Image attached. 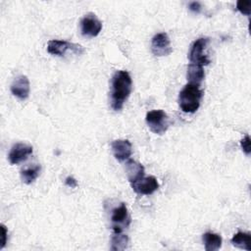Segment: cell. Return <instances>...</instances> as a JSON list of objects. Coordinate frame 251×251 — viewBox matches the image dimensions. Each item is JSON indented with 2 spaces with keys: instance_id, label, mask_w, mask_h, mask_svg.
<instances>
[{
  "instance_id": "cell-1",
  "label": "cell",
  "mask_w": 251,
  "mask_h": 251,
  "mask_svg": "<svg viewBox=\"0 0 251 251\" xmlns=\"http://www.w3.org/2000/svg\"><path fill=\"white\" fill-rule=\"evenodd\" d=\"M132 80L126 71H117L111 80V107L115 111H120L130 95Z\"/></svg>"
},
{
  "instance_id": "cell-2",
  "label": "cell",
  "mask_w": 251,
  "mask_h": 251,
  "mask_svg": "<svg viewBox=\"0 0 251 251\" xmlns=\"http://www.w3.org/2000/svg\"><path fill=\"white\" fill-rule=\"evenodd\" d=\"M202 96L199 85L187 83L178 94V105L184 113H195L200 107Z\"/></svg>"
},
{
  "instance_id": "cell-3",
  "label": "cell",
  "mask_w": 251,
  "mask_h": 251,
  "mask_svg": "<svg viewBox=\"0 0 251 251\" xmlns=\"http://www.w3.org/2000/svg\"><path fill=\"white\" fill-rule=\"evenodd\" d=\"M145 121L150 130L156 134H164L169 127V118L163 110L148 112Z\"/></svg>"
},
{
  "instance_id": "cell-4",
  "label": "cell",
  "mask_w": 251,
  "mask_h": 251,
  "mask_svg": "<svg viewBox=\"0 0 251 251\" xmlns=\"http://www.w3.org/2000/svg\"><path fill=\"white\" fill-rule=\"evenodd\" d=\"M208 42H209L208 37H199L191 44L190 50L188 53V58L190 63L197 64L202 67L210 64V59L204 53V50Z\"/></svg>"
},
{
  "instance_id": "cell-5",
  "label": "cell",
  "mask_w": 251,
  "mask_h": 251,
  "mask_svg": "<svg viewBox=\"0 0 251 251\" xmlns=\"http://www.w3.org/2000/svg\"><path fill=\"white\" fill-rule=\"evenodd\" d=\"M68 50H72L77 55H80L84 52V48L75 43L69 42L67 40H58V39H52L48 41L47 44V51L48 53L55 55V56H63Z\"/></svg>"
},
{
  "instance_id": "cell-6",
  "label": "cell",
  "mask_w": 251,
  "mask_h": 251,
  "mask_svg": "<svg viewBox=\"0 0 251 251\" xmlns=\"http://www.w3.org/2000/svg\"><path fill=\"white\" fill-rule=\"evenodd\" d=\"M111 222L113 231H123L125 227H127L129 226L130 217L125 203H121L120 206L112 210Z\"/></svg>"
},
{
  "instance_id": "cell-7",
  "label": "cell",
  "mask_w": 251,
  "mask_h": 251,
  "mask_svg": "<svg viewBox=\"0 0 251 251\" xmlns=\"http://www.w3.org/2000/svg\"><path fill=\"white\" fill-rule=\"evenodd\" d=\"M102 29V23L93 13L86 14L80 21L81 34L88 37L97 36Z\"/></svg>"
},
{
  "instance_id": "cell-8",
  "label": "cell",
  "mask_w": 251,
  "mask_h": 251,
  "mask_svg": "<svg viewBox=\"0 0 251 251\" xmlns=\"http://www.w3.org/2000/svg\"><path fill=\"white\" fill-rule=\"evenodd\" d=\"M151 51L155 56H168L173 52L171 40L166 32L155 34L151 40Z\"/></svg>"
},
{
  "instance_id": "cell-9",
  "label": "cell",
  "mask_w": 251,
  "mask_h": 251,
  "mask_svg": "<svg viewBox=\"0 0 251 251\" xmlns=\"http://www.w3.org/2000/svg\"><path fill=\"white\" fill-rule=\"evenodd\" d=\"M32 153V146L25 143H16L12 146L8 158L12 165L20 164L27 159Z\"/></svg>"
},
{
  "instance_id": "cell-10",
  "label": "cell",
  "mask_w": 251,
  "mask_h": 251,
  "mask_svg": "<svg viewBox=\"0 0 251 251\" xmlns=\"http://www.w3.org/2000/svg\"><path fill=\"white\" fill-rule=\"evenodd\" d=\"M132 189L142 195H150L154 193L159 188V183L157 181V178L153 176H149L146 177H142L138 181L131 183Z\"/></svg>"
},
{
  "instance_id": "cell-11",
  "label": "cell",
  "mask_w": 251,
  "mask_h": 251,
  "mask_svg": "<svg viewBox=\"0 0 251 251\" xmlns=\"http://www.w3.org/2000/svg\"><path fill=\"white\" fill-rule=\"evenodd\" d=\"M112 151L119 162L128 160L132 153V146L127 139H116L111 143Z\"/></svg>"
},
{
  "instance_id": "cell-12",
  "label": "cell",
  "mask_w": 251,
  "mask_h": 251,
  "mask_svg": "<svg viewBox=\"0 0 251 251\" xmlns=\"http://www.w3.org/2000/svg\"><path fill=\"white\" fill-rule=\"evenodd\" d=\"M30 90L29 80L26 75H21L17 76L11 84V92L21 100H25L28 97Z\"/></svg>"
},
{
  "instance_id": "cell-13",
  "label": "cell",
  "mask_w": 251,
  "mask_h": 251,
  "mask_svg": "<svg viewBox=\"0 0 251 251\" xmlns=\"http://www.w3.org/2000/svg\"><path fill=\"white\" fill-rule=\"evenodd\" d=\"M126 175H127V178L128 181L131 183H134L136 181H138L139 179H141L142 177H144V174H145V170L144 167L134 161V160H128L126 164Z\"/></svg>"
},
{
  "instance_id": "cell-14",
  "label": "cell",
  "mask_w": 251,
  "mask_h": 251,
  "mask_svg": "<svg viewBox=\"0 0 251 251\" xmlns=\"http://www.w3.org/2000/svg\"><path fill=\"white\" fill-rule=\"evenodd\" d=\"M186 76H187V80L189 81L188 83L200 85L201 81L204 79V76H205L203 67L200 65H197V64L190 63L187 66Z\"/></svg>"
},
{
  "instance_id": "cell-15",
  "label": "cell",
  "mask_w": 251,
  "mask_h": 251,
  "mask_svg": "<svg viewBox=\"0 0 251 251\" xmlns=\"http://www.w3.org/2000/svg\"><path fill=\"white\" fill-rule=\"evenodd\" d=\"M202 240L204 242L206 251H217L222 246V236L218 233L207 231L202 235Z\"/></svg>"
},
{
  "instance_id": "cell-16",
  "label": "cell",
  "mask_w": 251,
  "mask_h": 251,
  "mask_svg": "<svg viewBox=\"0 0 251 251\" xmlns=\"http://www.w3.org/2000/svg\"><path fill=\"white\" fill-rule=\"evenodd\" d=\"M231 243L237 248L244 249L247 251L251 250V235L249 232L238 231L231 238Z\"/></svg>"
},
{
  "instance_id": "cell-17",
  "label": "cell",
  "mask_w": 251,
  "mask_h": 251,
  "mask_svg": "<svg viewBox=\"0 0 251 251\" xmlns=\"http://www.w3.org/2000/svg\"><path fill=\"white\" fill-rule=\"evenodd\" d=\"M128 236L123 231H113L111 237V250L113 251H122L127 247Z\"/></svg>"
},
{
  "instance_id": "cell-18",
  "label": "cell",
  "mask_w": 251,
  "mask_h": 251,
  "mask_svg": "<svg viewBox=\"0 0 251 251\" xmlns=\"http://www.w3.org/2000/svg\"><path fill=\"white\" fill-rule=\"evenodd\" d=\"M40 171H41L40 165H33L31 167L22 170L21 171L22 180L26 184L32 183L40 175Z\"/></svg>"
},
{
  "instance_id": "cell-19",
  "label": "cell",
  "mask_w": 251,
  "mask_h": 251,
  "mask_svg": "<svg viewBox=\"0 0 251 251\" xmlns=\"http://www.w3.org/2000/svg\"><path fill=\"white\" fill-rule=\"evenodd\" d=\"M236 10L242 15L249 16L251 13V1L249 0H239L236 3Z\"/></svg>"
},
{
  "instance_id": "cell-20",
  "label": "cell",
  "mask_w": 251,
  "mask_h": 251,
  "mask_svg": "<svg viewBox=\"0 0 251 251\" xmlns=\"http://www.w3.org/2000/svg\"><path fill=\"white\" fill-rule=\"evenodd\" d=\"M240 145L243 150V152L246 155H250L251 149H250V137L249 135H245L241 140H240Z\"/></svg>"
},
{
  "instance_id": "cell-21",
  "label": "cell",
  "mask_w": 251,
  "mask_h": 251,
  "mask_svg": "<svg viewBox=\"0 0 251 251\" xmlns=\"http://www.w3.org/2000/svg\"><path fill=\"white\" fill-rule=\"evenodd\" d=\"M189 10L194 13H199L201 10V4L198 1H193L189 3Z\"/></svg>"
},
{
  "instance_id": "cell-22",
  "label": "cell",
  "mask_w": 251,
  "mask_h": 251,
  "mask_svg": "<svg viewBox=\"0 0 251 251\" xmlns=\"http://www.w3.org/2000/svg\"><path fill=\"white\" fill-rule=\"evenodd\" d=\"M1 231H2V242H1V247L0 248L2 249V248H4V246L7 242V234H8L7 228L4 225H1Z\"/></svg>"
},
{
  "instance_id": "cell-23",
  "label": "cell",
  "mask_w": 251,
  "mask_h": 251,
  "mask_svg": "<svg viewBox=\"0 0 251 251\" xmlns=\"http://www.w3.org/2000/svg\"><path fill=\"white\" fill-rule=\"evenodd\" d=\"M65 183H66V185L70 186L71 188H75L77 186V181L73 176H68L65 180Z\"/></svg>"
}]
</instances>
